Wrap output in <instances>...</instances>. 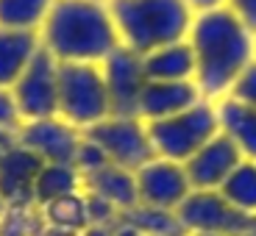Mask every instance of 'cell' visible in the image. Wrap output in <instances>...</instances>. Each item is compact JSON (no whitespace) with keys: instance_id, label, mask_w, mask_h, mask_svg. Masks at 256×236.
Masks as SVG:
<instances>
[{"instance_id":"cell-34","label":"cell","mask_w":256,"mask_h":236,"mask_svg":"<svg viewBox=\"0 0 256 236\" xmlns=\"http://www.w3.org/2000/svg\"><path fill=\"white\" fill-rule=\"evenodd\" d=\"M245 236H256V214L250 217V225H248V234H245Z\"/></svg>"},{"instance_id":"cell-24","label":"cell","mask_w":256,"mask_h":236,"mask_svg":"<svg viewBox=\"0 0 256 236\" xmlns=\"http://www.w3.org/2000/svg\"><path fill=\"white\" fill-rule=\"evenodd\" d=\"M45 220L39 206H8L0 217V236H42Z\"/></svg>"},{"instance_id":"cell-19","label":"cell","mask_w":256,"mask_h":236,"mask_svg":"<svg viewBox=\"0 0 256 236\" xmlns=\"http://www.w3.org/2000/svg\"><path fill=\"white\" fill-rule=\"evenodd\" d=\"M81 189H84V175L72 164H45L36 175V184H34V203L42 209V206Z\"/></svg>"},{"instance_id":"cell-32","label":"cell","mask_w":256,"mask_h":236,"mask_svg":"<svg viewBox=\"0 0 256 236\" xmlns=\"http://www.w3.org/2000/svg\"><path fill=\"white\" fill-rule=\"evenodd\" d=\"M192 6V11H206V8H218V6H226V0H186Z\"/></svg>"},{"instance_id":"cell-21","label":"cell","mask_w":256,"mask_h":236,"mask_svg":"<svg viewBox=\"0 0 256 236\" xmlns=\"http://www.w3.org/2000/svg\"><path fill=\"white\" fill-rule=\"evenodd\" d=\"M42 220H45L48 228L81 236V231L90 225V220H86V203H84V192H72V195H64V198L42 206Z\"/></svg>"},{"instance_id":"cell-8","label":"cell","mask_w":256,"mask_h":236,"mask_svg":"<svg viewBox=\"0 0 256 236\" xmlns=\"http://www.w3.org/2000/svg\"><path fill=\"white\" fill-rule=\"evenodd\" d=\"M186 234H223L245 236L250 225V214H242L226 203L218 189H192L186 200L176 209Z\"/></svg>"},{"instance_id":"cell-6","label":"cell","mask_w":256,"mask_h":236,"mask_svg":"<svg viewBox=\"0 0 256 236\" xmlns=\"http://www.w3.org/2000/svg\"><path fill=\"white\" fill-rule=\"evenodd\" d=\"M86 139H92L100 147L109 164L122 167L128 173H136L150 159H156L150 136H148V122L140 117H106L98 125L84 131Z\"/></svg>"},{"instance_id":"cell-9","label":"cell","mask_w":256,"mask_h":236,"mask_svg":"<svg viewBox=\"0 0 256 236\" xmlns=\"http://www.w3.org/2000/svg\"><path fill=\"white\" fill-rule=\"evenodd\" d=\"M100 70L106 78L112 117H140V95L148 83L142 56L120 45L103 58Z\"/></svg>"},{"instance_id":"cell-10","label":"cell","mask_w":256,"mask_h":236,"mask_svg":"<svg viewBox=\"0 0 256 236\" xmlns=\"http://www.w3.org/2000/svg\"><path fill=\"white\" fill-rule=\"evenodd\" d=\"M84 139V131L64 122L62 117H45V120H28L20 125L17 142L36 153L45 164H72L76 150Z\"/></svg>"},{"instance_id":"cell-33","label":"cell","mask_w":256,"mask_h":236,"mask_svg":"<svg viewBox=\"0 0 256 236\" xmlns=\"http://www.w3.org/2000/svg\"><path fill=\"white\" fill-rule=\"evenodd\" d=\"M112 236H142V234L131 223H126V220L120 217V223H117V228H114V234H112Z\"/></svg>"},{"instance_id":"cell-27","label":"cell","mask_w":256,"mask_h":236,"mask_svg":"<svg viewBox=\"0 0 256 236\" xmlns=\"http://www.w3.org/2000/svg\"><path fill=\"white\" fill-rule=\"evenodd\" d=\"M228 97H234V100H240V103H245V106H250V109H256V58L245 67L242 72H240V78L234 81Z\"/></svg>"},{"instance_id":"cell-2","label":"cell","mask_w":256,"mask_h":236,"mask_svg":"<svg viewBox=\"0 0 256 236\" xmlns=\"http://www.w3.org/2000/svg\"><path fill=\"white\" fill-rule=\"evenodd\" d=\"M39 42L58 64H103L120 47L106 0H53L39 28Z\"/></svg>"},{"instance_id":"cell-36","label":"cell","mask_w":256,"mask_h":236,"mask_svg":"<svg viewBox=\"0 0 256 236\" xmlns=\"http://www.w3.org/2000/svg\"><path fill=\"white\" fill-rule=\"evenodd\" d=\"M190 236H223V234H190Z\"/></svg>"},{"instance_id":"cell-30","label":"cell","mask_w":256,"mask_h":236,"mask_svg":"<svg viewBox=\"0 0 256 236\" xmlns=\"http://www.w3.org/2000/svg\"><path fill=\"white\" fill-rule=\"evenodd\" d=\"M20 142H17V131H3L0 128V159L8 153V150H14Z\"/></svg>"},{"instance_id":"cell-12","label":"cell","mask_w":256,"mask_h":236,"mask_svg":"<svg viewBox=\"0 0 256 236\" xmlns=\"http://www.w3.org/2000/svg\"><path fill=\"white\" fill-rule=\"evenodd\" d=\"M242 161V153L226 134H214L195 156L184 161V173L192 189H220L223 181Z\"/></svg>"},{"instance_id":"cell-29","label":"cell","mask_w":256,"mask_h":236,"mask_svg":"<svg viewBox=\"0 0 256 236\" xmlns=\"http://www.w3.org/2000/svg\"><path fill=\"white\" fill-rule=\"evenodd\" d=\"M226 6L237 14L250 33H256V0H226Z\"/></svg>"},{"instance_id":"cell-20","label":"cell","mask_w":256,"mask_h":236,"mask_svg":"<svg viewBox=\"0 0 256 236\" xmlns=\"http://www.w3.org/2000/svg\"><path fill=\"white\" fill-rule=\"evenodd\" d=\"M122 220L134 225L142 236H190L181 225L178 214L170 209H154V206L136 203L134 209L122 211Z\"/></svg>"},{"instance_id":"cell-28","label":"cell","mask_w":256,"mask_h":236,"mask_svg":"<svg viewBox=\"0 0 256 236\" xmlns=\"http://www.w3.org/2000/svg\"><path fill=\"white\" fill-rule=\"evenodd\" d=\"M20 125H22V117H20L12 89H0V128L3 131H20Z\"/></svg>"},{"instance_id":"cell-26","label":"cell","mask_w":256,"mask_h":236,"mask_svg":"<svg viewBox=\"0 0 256 236\" xmlns=\"http://www.w3.org/2000/svg\"><path fill=\"white\" fill-rule=\"evenodd\" d=\"M84 203H86V220L90 225H112V223H120V209L109 203L106 198L95 195V192H86L84 189Z\"/></svg>"},{"instance_id":"cell-11","label":"cell","mask_w":256,"mask_h":236,"mask_svg":"<svg viewBox=\"0 0 256 236\" xmlns=\"http://www.w3.org/2000/svg\"><path fill=\"white\" fill-rule=\"evenodd\" d=\"M140 203L154 206V209H170L176 211L192 192V184L184 173V164L167 159H150L145 167L134 173Z\"/></svg>"},{"instance_id":"cell-5","label":"cell","mask_w":256,"mask_h":236,"mask_svg":"<svg viewBox=\"0 0 256 236\" xmlns=\"http://www.w3.org/2000/svg\"><path fill=\"white\" fill-rule=\"evenodd\" d=\"M214 134H220L218 109L212 100H200L192 109L181 111L167 120L148 122V136L154 145V153L159 159L184 164L190 156H195Z\"/></svg>"},{"instance_id":"cell-13","label":"cell","mask_w":256,"mask_h":236,"mask_svg":"<svg viewBox=\"0 0 256 236\" xmlns=\"http://www.w3.org/2000/svg\"><path fill=\"white\" fill-rule=\"evenodd\" d=\"M204 100L195 81H148L140 95V120L156 122L176 117Z\"/></svg>"},{"instance_id":"cell-16","label":"cell","mask_w":256,"mask_h":236,"mask_svg":"<svg viewBox=\"0 0 256 236\" xmlns=\"http://www.w3.org/2000/svg\"><path fill=\"white\" fill-rule=\"evenodd\" d=\"M218 109V125L220 134H226L237 150L242 153V159L256 161V109L245 106V103L234 100V97H220Z\"/></svg>"},{"instance_id":"cell-15","label":"cell","mask_w":256,"mask_h":236,"mask_svg":"<svg viewBox=\"0 0 256 236\" xmlns=\"http://www.w3.org/2000/svg\"><path fill=\"white\" fill-rule=\"evenodd\" d=\"M39 31H12L0 28V89H12L39 53Z\"/></svg>"},{"instance_id":"cell-31","label":"cell","mask_w":256,"mask_h":236,"mask_svg":"<svg viewBox=\"0 0 256 236\" xmlns=\"http://www.w3.org/2000/svg\"><path fill=\"white\" fill-rule=\"evenodd\" d=\"M117 228V223L112 225H86V228L81 231V236H112Z\"/></svg>"},{"instance_id":"cell-35","label":"cell","mask_w":256,"mask_h":236,"mask_svg":"<svg viewBox=\"0 0 256 236\" xmlns=\"http://www.w3.org/2000/svg\"><path fill=\"white\" fill-rule=\"evenodd\" d=\"M6 209H8V203H6V198H3V195H0V217H3V214H6Z\"/></svg>"},{"instance_id":"cell-3","label":"cell","mask_w":256,"mask_h":236,"mask_svg":"<svg viewBox=\"0 0 256 236\" xmlns=\"http://www.w3.org/2000/svg\"><path fill=\"white\" fill-rule=\"evenodd\" d=\"M120 45L148 56L173 42H184L195 11L186 0H106Z\"/></svg>"},{"instance_id":"cell-4","label":"cell","mask_w":256,"mask_h":236,"mask_svg":"<svg viewBox=\"0 0 256 236\" xmlns=\"http://www.w3.org/2000/svg\"><path fill=\"white\" fill-rule=\"evenodd\" d=\"M109 114V92L100 64H58V117L78 131H86Z\"/></svg>"},{"instance_id":"cell-25","label":"cell","mask_w":256,"mask_h":236,"mask_svg":"<svg viewBox=\"0 0 256 236\" xmlns=\"http://www.w3.org/2000/svg\"><path fill=\"white\" fill-rule=\"evenodd\" d=\"M106 164H109L106 153H103V150H100V147H98L92 139H86V136H84L81 145H78V150H76L72 167H76L78 173L86 178V175H92V173H98V170H103Z\"/></svg>"},{"instance_id":"cell-18","label":"cell","mask_w":256,"mask_h":236,"mask_svg":"<svg viewBox=\"0 0 256 236\" xmlns=\"http://www.w3.org/2000/svg\"><path fill=\"white\" fill-rule=\"evenodd\" d=\"M84 189L106 198L114 209H120V214L128 211V209H134V206L140 203V192H136L134 173H128V170L114 167V164H106L103 170L86 175V178H84Z\"/></svg>"},{"instance_id":"cell-14","label":"cell","mask_w":256,"mask_h":236,"mask_svg":"<svg viewBox=\"0 0 256 236\" xmlns=\"http://www.w3.org/2000/svg\"><path fill=\"white\" fill-rule=\"evenodd\" d=\"M45 161L28 147L17 145L0 159V195L8 206H36L34 203V184Z\"/></svg>"},{"instance_id":"cell-1","label":"cell","mask_w":256,"mask_h":236,"mask_svg":"<svg viewBox=\"0 0 256 236\" xmlns=\"http://www.w3.org/2000/svg\"><path fill=\"white\" fill-rule=\"evenodd\" d=\"M186 42L195 53V83L204 100L226 97L254 61V33L228 6L195 11Z\"/></svg>"},{"instance_id":"cell-22","label":"cell","mask_w":256,"mask_h":236,"mask_svg":"<svg viewBox=\"0 0 256 236\" xmlns=\"http://www.w3.org/2000/svg\"><path fill=\"white\" fill-rule=\"evenodd\" d=\"M218 192L226 198L228 206H234L237 211L254 217L256 214V161L242 159L234 167V173L223 181V186Z\"/></svg>"},{"instance_id":"cell-7","label":"cell","mask_w":256,"mask_h":236,"mask_svg":"<svg viewBox=\"0 0 256 236\" xmlns=\"http://www.w3.org/2000/svg\"><path fill=\"white\" fill-rule=\"evenodd\" d=\"M12 95L17 100L22 122L58 117V61L45 47H39L26 72L17 78Z\"/></svg>"},{"instance_id":"cell-17","label":"cell","mask_w":256,"mask_h":236,"mask_svg":"<svg viewBox=\"0 0 256 236\" xmlns=\"http://www.w3.org/2000/svg\"><path fill=\"white\" fill-rule=\"evenodd\" d=\"M148 81H195V53L190 42H173L142 56Z\"/></svg>"},{"instance_id":"cell-23","label":"cell","mask_w":256,"mask_h":236,"mask_svg":"<svg viewBox=\"0 0 256 236\" xmlns=\"http://www.w3.org/2000/svg\"><path fill=\"white\" fill-rule=\"evenodd\" d=\"M53 0H0V28L39 31Z\"/></svg>"}]
</instances>
